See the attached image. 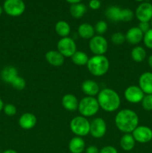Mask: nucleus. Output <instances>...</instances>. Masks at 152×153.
Instances as JSON below:
<instances>
[{
	"instance_id": "nucleus-1",
	"label": "nucleus",
	"mask_w": 152,
	"mask_h": 153,
	"mask_svg": "<svg viewBox=\"0 0 152 153\" xmlns=\"http://www.w3.org/2000/svg\"><path fill=\"white\" fill-rule=\"evenodd\" d=\"M139 116L134 110L128 108L122 109L115 117V125L122 132L132 133L139 126Z\"/></svg>"
},
{
	"instance_id": "nucleus-2",
	"label": "nucleus",
	"mask_w": 152,
	"mask_h": 153,
	"mask_svg": "<svg viewBox=\"0 0 152 153\" xmlns=\"http://www.w3.org/2000/svg\"><path fill=\"white\" fill-rule=\"evenodd\" d=\"M100 108L104 111L113 112L119 109L121 105V98L119 94L111 88H104L97 96Z\"/></svg>"
},
{
	"instance_id": "nucleus-3",
	"label": "nucleus",
	"mask_w": 152,
	"mask_h": 153,
	"mask_svg": "<svg viewBox=\"0 0 152 153\" xmlns=\"http://www.w3.org/2000/svg\"><path fill=\"white\" fill-rule=\"evenodd\" d=\"M89 73L94 76H102L108 72L110 62L105 55H93L89 58L86 64Z\"/></svg>"
},
{
	"instance_id": "nucleus-4",
	"label": "nucleus",
	"mask_w": 152,
	"mask_h": 153,
	"mask_svg": "<svg viewBox=\"0 0 152 153\" xmlns=\"http://www.w3.org/2000/svg\"><path fill=\"white\" fill-rule=\"evenodd\" d=\"M100 108L97 98L93 97H85L79 101L78 110L80 116L84 117H93L98 112Z\"/></svg>"
},
{
	"instance_id": "nucleus-5",
	"label": "nucleus",
	"mask_w": 152,
	"mask_h": 153,
	"mask_svg": "<svg viewBox=\"0 0 152 153\" xmlns=\"http://www.w3.org/2000/svg\"><path fill=\"white\" fill-rule=\"evenodd\" d=\"M72 132L77 137H85L89 134L90 122L83 116H76L72 119L69 124Z\"/></svg>"
},
{
	"instance_id": "nucleus-6",
	"label": "nucleus",
	"mask_w": 152,
	"mask_h": 153,
	"mask_svg": "<svg viewBox=\"0 0 152 153\" xmlns=\"http://www.w3.org/2000/svg\"><path fill=\"white\" fill-rule=\"evenodd\" d=\"M2 7L8 16L16 17L25 12V4L23 0H5Z\"/></svg>"
},
{
	"instance_id": "nucleus-7",
	"label": "nucleus",
	"mask_w": 152,
	"mask_h": 153,
	"mask_svg": "<svg viewBox=\"0 0 152 153\" xmlns=\"http://www.w3.org/2000/svg\"><path fill=\"white\" fill-rule=\"evenodd\" d=\"M57 49L65 58H69L77 52V45L71 37H62L58 42Z\"/></svg>"
},
{
	"instance_id": "nucleus-8",
	"label": "nucleus",
	"mask_w": 152,
	"mask_h": 153,
	"mask_svg": "<svg viewBox=\"0 0 152 153\" xmlns=\"http://www.w3.org/2000/svg\"><path fill=\"white\" fill-rule=\"evenodd\" d=\"M89 46L94 55H104L108 49V43L102 35H95L89 40Z\"/></svg>"
},
{
	"instance_id": "nucleus-9",
	"label": "nucleus",
	"mask_w": 152,
	"mask_h": 153,
	"mask_svg": "<svg viewBox=\"0 0 152 153\" xmlns=\"http://www.w3.org/2000/svg\"><path fill=\"white\" fill-rule=\"evenodd\" d=\"M107 132V123L103 118L96 117L90 122L89 134L94 138L99 139L104 137Z\"/></svg>"
},
{
	"instance_id": "nucleus-10",
	"label": "nucleus",
	"mask_w": 152,
	"mask_h": 153,
	"mask_svg": "<svg viewBox=\"0 0 152 153\" xmlns=\"http://www.w3.org/2000/svg\"><path fill=\"white\" fill-rule=\"evenodd\" d=\"M125 98L128 102L132 104H138L141 102L144 98L145 94L141 88L137 85H131L125 89L124 92Z\"/></svg>"
},
{
	"instance_id": "nucleus-11",
	"label": "nucleus",
	"mask_w": 152,
	"mask_h": 153,
	"mask_svg": "<svg viewBox=\"0 0 152 153\" xmlns=\"http://www.w3.org/2000/svg\"><path fill=\"white\" fill-rule=\"evenodd\" d=\"M131 134L139 143H147L152 140V129L146 126H138Z\"/></svg>"
},
{
	"instance_id": "nucleus-12",
	"label": "nucleus",
	"mask_w": 152,
	"mask_h": 153,
	"mask_svg": "<svg viewBox=\"0 0 152 153\" xmlns=\"http://www.w3.org/2000/svg\"><path fill=\"white\" fill-rule=\"evenodd\" d=\"M134 14L139 22H150L152 19V4L147 1L140 3Z\"/></svg>"
},
{
	"instance_id": "nucleus-13",
	"label": "nucleus",
	"mask_w": 152,
	"mask_h": 153,
	"mask_svg": "<svg viewBox=\"0 0 152 153\" xmlns=\"http://www.w3.org/2000/svg\"><path fill=\"white\" fill-rule=\"evenodd\" d=\"M81 91L87 97H93L98 96L100 92V87L95 81L91 79H86L83 81L81 84Z\"/></svg>"
},
{
	"instance_id": "nucleus-14",
	"label": "nucleus",
	"mask_w": 152,
	"mask_h": 153,
	"mask_svg": "<svg viewBox=\"0 0 152 153\" xmlns=\"http://www.w3.org/2000/svg\"><path fill=\"white\" fill-rule=\"evenodd\" d=\"M139 87L145 94H152V73L145 72L139 78Z\"/></svg>"
},
{
	"instance_id": "nucleus-15",
	"label": "nucleus",
	"mask_w": 152,
	"mask_h": 153,
	"mask_svg": "<svg viewBox=\"0 0 152 153\" xmlns=\"http://www.w3.org/2000/svg\"><path fill=\"white\" fill-rule=\"evenodd\" d=\"M144 34L138 27H132L127 31L125 40L132 45H137L143 40Z\"/></svg>"
},
{
	"instance_id": "nucleus-16",
	"label": "nucleus",
	"mask_w": 152,
	"mask_h": 153,
	"mask_svg": "<svg viewBox=\"0 0 152 153\" xmlns=\"http://www.w3.org/2000/svg\"><path fill=\"white\" fill-rule=\"evenodd\" d=\"M19 125L22 129L29 130L34 128L37 123V117L35 115L30 112L22 114L19 118Z\"/></svg>"
},
{
	"instance_id": "nucleus-17",
	"label": "nucleus",
	"mask_w": 152,
	"mask_h": 153,
	"mask_svg": "<svg viewBox=\"0 0 152 153\" xmlns=\"http://www.w3.org/2000/svg\"><path fill=\"white\" fill-rule=\"evenodd\" d=\"M46 61L53 67H61L65 62V57L58 50L48 51L45 55Z\"/></svg>"
},
{
	"instance_id": "nucleus-18",
	"label": "nucleus",
	"mask_w": 152,
	"mask_h": 153,
	"mask_svg": "<svg viewBox=\"0 0 152 153\" xmlns=\"http://www.w3.org/2000/svg\"><path fill=\"white\" fill-rule=\"evenodd\" d=\"M62 105L66 110L69 111H74L78 108L79 101L77 97L72 94H65L61 100Z\"/></svg>"
},
{
	"instance_id": "nucleus-19",
	"label": "nucleus",
	"mask_w": 152,
	"mask_h": 153,
	"mask_svg": "<svg viewBox=\"0 0 152 153\" xmlns=\"http://www.w3.org/2000/svg\"><path fill=\"white\" fill-rule=\"evenodd\" d=\"M19 76L17 69L13 66H7L1 70L0 73L1 79L7 84H11V82Z\"/></svg>"
},
{
	"instance_id": "nucleus-20",
	"label": "nucleus",
	"mask_w": 152,
	"mask_h": 153,
	"mask_svg": "<svg viewBox=\"0 0 152 153\" xmlns=\"http://www.w3.org/2000/svg\"><path fill=\"white\" fill-rule=\"evenodd\" d=\"M86 149L85 141L81 137H72L69 143V149L71 153H82Z\"/></svg>"
},
{
	"instance_id": "nucleus-21",
	"label": "nucleus",
	"mask_w": 152,
	"mask_h": 153,
	"mask_svg": "<svg viewBox=\"0 0 152 153\" xmlns=\"http://www.w3.org/2000/svg\"><path fill=\"white\" fill-rule=\"evenodd\" d=\"M95 28L91 24L87 22H83L80 24L77 28V34L81 38L85 40H90L92 37L95 36Z\"/></svg>"
},
{
	"instance_id": "nucleus-22",
	"label": "nucleus",
	"mask_w": 152,
	"mask_h": 153,
	"mask_svg": "<svg viewBox=\"0 0 152 153\" xmlns=\"http://www.w3.org/2000/svg\"><path fill=\"white\" fill-rule=\"evenodd\" d=\"M136 145V140L131 133L125 134L120 140V146L124 151L130 152L132 150Z\"/></svg>"
},
{
	"instance_id": "nucleus-23",
	"label": "nucleus",
	"mask_w": 152,
	"mask_h": 153,
	"mask_svg": "<svg viewBox=\"0 0 152 153\" xmlns=\"http://www.w3.org/2000/svg\"><path fill=\"white\" fill-rule=\"evenodd\" d=\"M86 7L84 4L80 2L71 4L69 7V13L75 19H80L84 16L86 12Z\"/></svg>"
},
{
	"instance_id": "nucleus-24",
	"label": "nucleus",
	"mask_w": 152,
	"mask_h": 153,
	"mask_svg": "<svg viewBox=\"0 0 152 153\" xmlns=\"http://www.w3.org/2000/svg\"><path fill=\"white\" fill-rule=\"evenodd\" d=\"M55 29L57 34L62 38V37H69L71 31V27L69 24L66 21L60 20L55 24Z\"/></svg>"
},
{
	"instance_id": "nucleus-25",
	"label": "nucleus",
	"mask_w": 152,
	"mask_h": 153,
	"mask_svg": "<svg viewBox=\"0 0 152 153\" xmlns=\"http://www.w3.org/2000/svg\"><path fill=\"white\" fill-rule=\"evenodd\" d=\"M146 55H147L146 50L142 46H137L133 48L131 52V56L133 61L137 63L142 62L146 58Z\"/></svg>"
},
{
	"instance_id": "nucleus-26",
	"label": "nucleus",
	"mask_w": 152,
	"mask_h": 153,
	"mask_svg": "<svg viewBox=\"0 0 152 153\" xmlns=\"http://www.w3.org/2000/svg\"><path fill=\"white\" fill-rule=\"evenodd\" d=\"M122 8L118 6H110L105 10V16L108 19L113 22H119Z\"/></svg>"
},
{
	"instance_id": "nucleus-27",
	"label": "nucleus",
	"mask_w": 152,
	"mask_h": 153,
	"mask_svg": "<svg viewBox=\"0 0 152 153\" xmlns=\"http://www.w3.org/2000/svg\"><path fill=\"white\" fill-rule=\"evenodd\" d=\"M72 58V61L75 65L77 66H85L87 64L88 61H89V57L87 54L82 51H77Z\"/></svg>"
},
{
	"instance_id": "nucleus-28",
	"label": "nucleus",
	"mask_w": 152,
	"mask_h": 153,
	"mask_svg": "<svg viewBox=\"0 0 152 153\" xmlns=\"http://www.w3.org/2000/svg\"><path fill=\"white\" fill-rule=\"evenodd\" d=\"M134 13L129 8H122L120 15V21L122 22H130L134 17Z\"/></svg>"
},
{
	"instance_id": "nucleus-29",
	"label": "nucleus",
	"mask_w": 152,
	"mask_h": 153,
	"mask_svg": "<svg viewBox=\"0 0 152 153\" xmlns=\"http://www.w3.org/2000/svg\"><path fill=\"white\" fill-rule=\"evenodd\" d=\"M12 87L14 88L16 91H22L25 89V86H26V82L25 79L21 76H18L13 82L10 84Z\"/></svg>"
},
{
	"instance_id": "nucleus-30",
	"label": "nucleus",
	"mask_w": 152,
	"mask_h": 153,
	"mask_svg": "<svg viewBox=\"0 0 152 153\" xmlns=\"http://www.w3.org/2000/svg\"><path fill=\"white\" fill-rule=\"evenodd\" d=\"M94 28H95V31L98 34V35H102L107 31L108 25L105 21L99 20L96 22Z\"/></svg>"
},
{
	"instance_id": "nucleus-31",
	"label": "nucleus",
	"mask_w": 152,
	"mask_h": 153,
	"mask_svg": "<svg viewBox=\"0 0 152 153\" xmlns=\"http://www.w3.org/2000/svg\"><path fill=\"white\" fill-rule=\"evenodd\" d=\"M143 109L145 111H152V94H145L141 102Z\"/></svg>"
},
{
	"instance_id": "nucleus-32",
	"label": "nucleus",
	"mask_w": 152,
	"mask_h": 153,
	"mask_svg": "<svg viewBox=\"0 0 152 153\" xmlns=\"http://www.w3.org/2000/svg\"><path fill=\"white\" fill-rule=\"evenodd\" d=\"M111 41L115 45H122L125 40V34L122 32H116L112 35Z\"/></svg>"
},
{
	"instance_id": "nucleus-33",
	"label": "nucleus",
	"mask_w": 152,
	"mask_h": 153,
	"mask_svg": "<svg viewBox=\"0 0 152 153\" xmlns=\"http://www.w3.org/2000/svg\"><path fill=\"white\" fill-rule=\"evenodd\" d=\"M3 111L5 114L7 116L12 117L14 116L16 114V111H17V109H16V107L13 104H6L4 105V108H3Z\"/></svg>"
},
{
	"instance_id": "nucleus-34",
	"label": "nucleus",
	"mask_w": 152,
	"mask_h": 153,
	"mask_svg": "<svg viewBox=\"0 0 152 153\" xmlns=\"http://www.w3.org/2000/svg\"><path fill=\"white\" fill-rule=\"evenodd\" d=\"M142 40L144 42L145 46L148 49H152V28H151L148 31L145 33Z\"/></svg>"
},
{
	"instance_id": "nucleus-35",
	"label": "nucleus",
	"mask_w": 152,
	"mask_h": 153,
	"mask_svg": "<svg viewBox=\"0 0 152 153\" xmlns=\"http://www.w3.org/2000/svg\"><path fill=\"white\" fill-rule=\"evenodd\" d=\"M139 28L142 31V32L143 34L146 33L147 31H148L149 30L151 29V25H150V22H139V23L138 26Z\"/></svg>"
},
{
	"instance_id": "nucleus-36",
	"label": "nucleus",
	"mask_w": 152,
	"mask_h": 153,
	"mask_svg": "<svg viewBox=\"0 0 152 153\" xmlns=\"http://www.w3.org/2000/svg\"><path fill=\"white\" fill-rule=\"evenodd\" d=\"M99 153H118V150L113 146H105L100 149Z\"/></svg>"
},
{
	"instance_id": "nucleus-37",
	"label": "nucleus",
	"mask_w": 152,
	"mask_h": 153,
	"mask_svg": "<svg viewBox=\"0 0 152 153\" xmlns=\"http://www.w3.org/2000/svg\"><path fill=\"white\" fill-rule=\"evenodd\" d=\"M101 3L100 0H90L89 2V7L92 10H98L101 7Z\"/></svg>"
},
{
	"instance_id": "nucleus-38",
	"label": "nucleus",
	"mask_w": 152,
	"mask_h": 153,
	"mask_svg": "<svg viewBox=\"0 0 152 153\" xmlns=\"http://www.w3.org/2000/svg\"><path fill=\"white\" fill-rule=\"evenodd\" d=\"M100 150L97 146L91 145L85 149V153H99Z\"/></svg>"
},
{
	"instance_id": "nucleus-39",
	"label": "nucleus",
	"mask_w": 152,
	"mask_h": 153,
	"mask_svg": "<svg viewBox=\"0 0 152 153\" xmlns=\"http://www.w3.org/2000/svg\"><path fill=\"white\" fill-rule=\"evenodd\" d=\"M68 3L69 4H76V3H80L82 0H66Z\"/></svg>"
},
{
	"instance_id": "nucleus-40",
	"label": "nucleus",
	"mask_w": 152,
	"mask_h": 153,
	"mask_svg": "<svg viewBox=\"0 0 152 153\" xmlns=\"http://www.w3.org/2000/svg\"><path fill=\"white\" fill-rule=\"evenodd\" d=\"M148 63L149 67L152 69V55H151L148 58Z\"/></svg>"
},
{
	"instance_id": "nucleus-41",
	"label": "nucleus",
	"mask_w": 152,
	"mask_h": 153,
	"mask_svg": "<svg viewBox=\"0 0 152 153\" xmlns=\"http://www.w3.org/2000/svg\"><path fill=\"white\" fill-rule=\"evenodd\" d=\"M1 153H18V152H16V150H14V149H7V150H4V152H2Z\"/></svg>"
},
{
	"instance_id": "nucleus-42",
	"label": "nucleus",
	"mask_w": 152,
	"mask_h": 153,
	"mask_svg": "<svg viewBox=\"0 0 152 153\" xmlns=\"http://www.w3.org/2000/svg\"><path fill=\"white\" fill-rule=\"evenodd\" d=\"M4 102H3L2 100H1V99L0 98V112H1V111H3V108H4Z\"/></svg>"
},
{
	"instance_id": "nucleus-43",
	"label": "nucleus",
	"mask_w": 152,
	"mask_h": 153,
	"mask_svg": "<svg viewBox=\"0 0 152 153\" xmlns=\"http://www.w3.org/2000/svg\"><path fill=\"white\" fill-rule=\"evenodd\" d=\"M2 12H3V7H1V5H0V16H1V15Z\"/></svg>"
},
{
	"instance_id": "nucleus-44",
	"label": "nucleus",
	"mask_w": 152,
	"mask_h": 153,
	"mask_svg": "<svg viewBox=\"0 0 152 153\" xmlns=\"http://www.w3.org/2000/svg\"><path fill=\"white\" fill-rule=\"evenodd\" d=\"M134 1H138V2H143V1H145V0H134Z\"/></svg>"
},
{
	"instance_id": "nucleus-45",
	"label": "nucleus",
	"mask_w": 152,
	"mask_h": 153,
	"mask_svg": "<svg viewBox=\"0 0 152 153\" xmlns=\"http://www.w3.org/2000/svg\"><path fill=\"white\" fill-rule=\"evenodd\" d=\"M150 25H151V28H152V19H151V21H150Z\"/></svg>"
}]
</instances>
